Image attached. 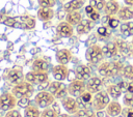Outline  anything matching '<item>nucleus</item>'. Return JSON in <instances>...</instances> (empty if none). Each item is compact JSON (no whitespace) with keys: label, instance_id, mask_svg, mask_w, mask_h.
<instances>
[{"label":"nucleus","instance_id":"1","mask_svg":"<svg viewBox=\"0 0 133 117\" xmlns=\"http://www.w3.org/2000/svg\"><path fill=\"white\" fill-rule=\"evenodd\" d=\"M123 64L118 61H106L99 65L98 71L104 78H111L118 75L123 70Z\"/></svg>","mask_w":133,"mask_h":117},{"label":"nucleus","instance_id":"2","mask_svg":"<svg viewBox=\"0 0 133 117\" xmlns=\"http://www.w3.org/2000/svg\"><path fill=\"white\" fill-rule=\"evenodd\" d=\"M11 92L18 99L22 98V97H30L34 92V85H32L29 82H27L26 80H24L23 82H21L17 85H14Z\"/></svg>","mask_w":133,"mask_h":117},{"label":"nucleus","instance_id":"3","mask_svg":"<svg viewBox=\"0 0 133 117\" xmlns=\"http://www.w3.org/2000/svg\"><path fill=\"white\" fill-rule=\"evenodd\" d=\"M103 58H104V54L102 51V47L94 43L87 48L85 52V59L87 60V62L91 64H98L103 60Z\"/></svg>","mask_w":133,"mask_h":117},{"label":"nucleus","instance_id":"4","mask_svg":"<svg viewBox=\"0 0 133 117\" xmlns=\"http://www.w3.org/2000/svg\"><path fill=\"white\" fill-rule=\"evenodd\" d=\"M92 107L97 111L105 110L108 104L110 103V96L106 90H100L99 92L95 93L92 96Z\"/></svg>","mask_w":133,"mask_h":117},{"label":"nucleus","instance_id":"5","mask_svg":"<svg viewBox=\"0 0 133 117\" xmlns=\"http://www.w3.org/2000/svg\"><path fill=\"white\" fill-rule=\"evenodd\" d=\"M56 98L54 97V95L49 92V91H39L35 96H34V101L35 105L41 108V109H45L47 107H50L52 104H54V100Z\"/></svg>","mask_w":133,"mask_h":117},{"label":"nucleus","instance_id":"6","mask_svg":"<svg viewBox=\"0 0 133 117\" xmlns=\"http://www.w3.org/2000/svg\"><path fill=\"white\" fill-rule=\"evenodd\" d=\"M18 98L12 94V92H4L0 95V111L7 112L15 109L17 106Z\"/></svg>","mask_w":133,"mask_h":117},{"label":"nucleus","instance_id":"7","mask_svg":"<svg viewBox=\"0 0 133 117\" xmlns=\"http://www.w3.org/2000/svg\"><path fill=\"white\" fill-rule=\"evenodd\" d=\"M48 91L51 92L55 98H63L64 96H66V94H69L68 92V86H65L61 81H53L49 84L48 86Z\"/></svg>","mask_w":133,"mask_h":117},{"label":"nucleus","instance_id":"8","mask_svg":"<svg viewBox=\"0 0 133 117\" xmlns=\"http://www.w3.org/2000/svg\"><path fill=\"white\" fill-rule=\"evenodd\" d=\"M86 90V83L83 80L75 78L68 85V92L73 97H79Z\"/></svg>","mask_w":133,"mask_h":117},{"label":"nucleus","instance_id":"9","mask_svg":"<svg viewBox=\"0 0 133 117\" xmlns=\"http://www.w3.org/2000/svg\"><path fill=\"white\" fill-rule=\"evenodd\" d=\"M15 19H16V24L14 28L31 30L35 27V24H36L35 19L30 16H19V17H15Z\"/></svg>","mask_w":133,"mask_h":117},{"label":"nucleus","instance_id":"10","mask_svg":"<svg viewBox=\"0 0 133 117\" xmlns=\"http://www.w3.org/2000/svg\"><path fill=\"white\" fill-rule=\"evenodd\" d=\"M25 80L32 85H38L41 83L49 81V77H48V72H39V71L31 70L25 75Z\"/></svg>","mask_w":133,"mask_h":117},{"label":"nucleus","instance_id":"11","mask_svg":"<svg viewBox=\"0 0 133 117\" xmlns=\"http://www.w3.org/2000/svg\"><path fill=\"white\" fill-rule=\"evenodd\" d=\"M61 105L63 107V109L69 113V114H73L75 115L78 111H79V104L78 101L73 97V96H64L63 98H61Z\"/></svg>","mask_w":133,"mask_h":117},{"label":"nucleus","instance_id":"12","mask_svg":"<svg viewBox=\"0 0 133 117\" xmlns=\"http://www.w3.org/2000/svg\"><path fill=\"white\" fill-rule=\"evenodd\" d=\"M6 79L11 85H17V84H19L25 80V75L23 74L21 68L16 67V68H11L8 70Z\"/></svg>","mask_w":133,"mask_h":117},{"label":"nucleus","instance_id":"13","mask_svg":"<svg viewBox=\"0 0 133 117\" xmlns=\"http://www.w3.org/2000/svg\"><path fill=\"white\" fill-rule=\"evenodd\" d=\"M69 74H70V70L64 64H58L52 68V76L54 80H57V81H61V82L64 81L68 78Z\"/></svg>","mask_w":133,"mask_h":117},{"label":"nucleus","instance_id":"14","mask_svg":"<svg viewBox=\"0 0 133 117\" xmlns=\"http://www.w3.org/2000/svg\"><path fill=\"white\" fill-rule=\"evenodd\" d=\"M56 32H57V34H58L59 36L68 38V37H71V36L73 35V33H74V28H73V26H72L71 24H69L66 21H65V22L62 21V22H60V23L57 25V27H56Z\"/></svg>","mask_w":133,"mask_h":117},{"label":"nucleus","instance_id":"15","mask_svg":"<svg viewBox=\"0 0 133 117\" xmlns=\"http://www.w3.org/2000/svg\"><path fill=\"white\" fill-rule=\"evenodd\" d=\"M95 21L90 20V19H82L81 22L76 26V31L79 35L82 34H87L88 32H90V30L95 27Z\"/></svg>","mask_w":133,"mask_h":117},{"label":"nucleus","instance_id":"16","mask_svg":"<svg viewBox=\"0 0 133 117\" xmlns=\"http://www.w3.org/2000/svg\"><path fill=\"white\" fill-rule=\"evenodd\" d=\"M102 84L103 82L99 77H90L86 82V90L91 94H95L101 90Z\"/></svg>","mask_w":133,"mask_h":117},{"label":"nucleus","instance_id":"17","mask_svg":"<svg viewBox=\"0 0 133 117\" xmlns=\"http://www.w3.org/2000/svg\"><path fill=\"white\" fill-rule=\"evenodd\" d=\"M75 76H76L77 79H80V80H83V81H87L91 77V70L87 65L80 64V65H78L76 67Z\"/></svg>","mask_w":133,"mask_h":117},{"label":"nucleus","instance_id":"18","mask_svg":"<svg viewBox=\"0 0 133 117\" xmlns=\"http://www.w3.org/2000/svg\"><path fill=\"white\" fill-rule=\"evenodd\" d=\"M56 61L59 63V64H64L66 65L71 60H72V53L70 50L68 49H61L59 51H57L56 53Z\"/></svg>","mask_w":133,"mask_h":117},{"label":"nucleus","instance_id":"19","mask_svg":"<svg viewBox=\"0 0 133 117\" xmlns=\"http://www.w3.org/2000/svg\"><path fill=\"white\" fill-rule=\"evenodd\" d=\"M105 111L107 112V114L110 116V117H117L118 115L122 114V111H123V107L121 106L119 103L117 101H110L108 104V106L106 107Z\"/></svg>","mask_w":133,"mask_h":117},{"label":"nucleus","instance_id":"20","mask_svg":"<svg viewBox=\"0 0 133 117\" xmlns=\"http://www.w3.org/2000/svg\"><path fill=\"white\" fill-rule=\"evenodd\" d=\"M54 18V10L52 7H41L37 10V19L43 22H48Z\"/></svg>","mask_w":133,"mask_h":117},{"label":"nucleus","instance_id":"21","mask_svg":"<svg viewBox=\"0 0 133 117\" xmlns=\"http://www.w3.org/2000/svg\"><path fill=\"white\" fill-rule=\"evenodd\" d=\"M117 17L121 21H130L133 19V6H124L121 7L118 12H117Z\"/></svg>","mask_w":133,"mask_h":117},{"label":"nucleus","instance_id":"22","mask_svg":"<svg viewBox=\"0 0 133 117\" xmlns=\"http://www.w3.org/2000/svg\"><path fill=\"white\" fill-rule=\"evenodd\" d=\"M83 5H84V0H71V1L64 3L63 9L65 12L76 11V10H79Z\"/></svg>","mask_w":133,"mask_h":117},{"label":"nucleus","instance_id":"23","mask_svg":"<svg viewBox=\"0 0 133 117\" xmlns=\"http://www.w3.org/2000/svg\"><path fill=\"white\" fill-rule=\"evenodd\" d=\"M119 4L116 0L114 1H107L106 4H105V7H104V11L107 16H114L118 12L119 10Z\"/></svg>","mask_w":133,"mask_h":117},{"label":"nucleus","instance_id":"24","mask_svg":"<svg viewBox=\"0 0 133 117\" xmlns=\"http://www.w3.org/2000/svg\"><path fill=\"white\" fill-rule=\"evenodd\" d=\"M82 20V14L80 13V11L76 10V11H71V12H66L65 16V21L71 24L72 26H77Z\"/></svg>","mask_w":133,"mask_h":117},{"label":"nucleus","instance_id":"25","mask_svg":"<svg viewBox=\"0 0 133 117\" xmlns=\"http://www.w3.org/2000/svg\"><path fill=\"white\" fill-rule=\"evenodd\" d=\"M32 70L34 71H39V72H47L48 71V63L46 62V60L42 59V58H37L32 62L31 65Z\"/></svg>","mask_w":133,"mask_h":117},{"label":"nucleus","instance_id":"26","mask_svg":"<svg viewBox=\"0 0 133 117\" xmlns=\"http://www.w3.org/2000/svg\"><path fill=\"white\" fill-rule=\"evenodd\" d=\"M102 51H103V54L105 57L110 58V57L115 56L118 50H117L116 43L111 41V42H108L107 45H105L104 47H102Z\"/></svg>","mask_w":133,"mask_h":117},{"label":"nucleus","instance_id":"27","mask_svg":"<svg viewBox=\"0 0 133 117\" xmlns=\"http://www.w3.org/2000/svg\"><path fill=\"white\" fill-rule=\"evenodd\" d=\"M23 117H41V111L39 108L35 105L29 104L25 109H24V114Z\"/></svg>","mask_w":133,"mask_h":117},{"label":"nucleus","instance_id":"28","mask_svg":"<svg viewBox=\"0 0 133 117\" xmlns=\"http://www.w3.org/2000/svg\"><path fill=\"white\" fill-rule=\"evenodd\" d=\"M106 91L108 92L109 96L112 97V98H119L121 95L123 94V91L121 89V87L117 85V84H110L107 86L106 88Z\"/></svg>","mask_w":133,"mask_h":117},{"label":"nucleus","instance_id":"29","mask_svg":"<svg viewBox=\"0 0 133 117\" xmlns=\"http://www.w3.org/2000/svg\"><path fill=\"white\" fill-rule=\"evenodd\" d=\"M121 32L125 36H132L133 35V22L125 21V23L121 24Z\"/></svg>","mask_w":133,"mask_h":117},{"label":"nucleus","instance_id":"30","mask_svg":"<svg viewBox=\"0 0 133 117\" xmlns=\"http://www.w3.org/2000/svg\"><path fill=\"white\" fill-rule=\"evenodd\" d=\"M115 43H116L117 50H118V52L121 54H123L125 56H127V55L130 54V47H129V45H128L127 41H125L123 39H117L115 41Z\"/></svg>","mask_w":133,"mask_h":117},{"label":"nucleus","instance_id":"31","mask_svg":"<svg viewBox=\"0 0 133 117\" xmlns=\"http://www.w3.org/2000/svg\"><path fill=\"white\" fill-rule=\"evenodd\" d=\"M122 75L128 82H133V65H126L123 67Z\"/></svg>","mask_w":133,"mask_h":117},{"label":"nucleus","instance_id":"32","mask_svg":"<svg viewBox=\"0 0 133 117\" xmlns=\"http://www.w3.org/2000/svg\"><path fill=\"white\" fill-rule=\"evenodd\" d=\"M57 116H58V112L54 108L47 107L43 109V111L41 112V117H57Z\"/></svg>","mask_w":133,"mask_h":117},{"label":"nucleus","instance_id":"33","mask_svg":"<svg viewBox=\"0 0 133 117\" xmlns=\"http://www.w3.org/2000/svg\"><path fill=\"white\" fill-rule=\"evenodd\" d=\"M105 4H106L105 0H89V5H91L98 11L104 10Z\"/></svg>","mask_w":133,"mask_h":117},{"label":"nucleus","instance_id":"34","mask_svg":"<svg viewBox=\"0 0 133 117\" xmlns=\"http://www.w3.org/2000/svg\"><path fill=\"white\" fill-rule=\"evenodd\" d=\"M75 116L76 117H96L97 114H95L90 110H87L85 108H82V109H79V111L75 114Z\"/></svg>","mask_w":133,"mask_h":117},{"label":"nucleus","instance_id":"35","mask_svg":"<svg viewBox=\"0 0 133 117\" xmlns=\"http://www.w3.org/2000/svg\"><path fill=\"white\" fill-rule=\"evenodd\" d=\"M123 104L126 107L133 108V93L131 92H125L123 96Z\"/></svg>","mask_w":133,"mask_h":117},{"label":"nucleus","instance_id":"36","mask_svg":"<svg viewBox=\"0 0 133 117\" xmlns=\"http://www.w3.org/2000/svg\"><path fill=\"white\" fill-rule=\"evenodd\" d=\"M79 97H80V99H81L84 104H88V103H90V101L92 100V94H91L90 92H88L87 90H85Z\"/></svg>","mask_w":133,"mask_h":117},{"label":"nucleus","instance_id":"37","mask_svg":"<svg viewBox=\"0 0 133 117\" xmlns=\"http://www.w3.org/2000/svg\"><path fill=\"white\" fill-rule=\"evenodd\" d=\"M38 5L41 7H53L55 5V0H38Z\"/></svg>","mask_w":133,"mask_h":117},{"label":"nucleus","instance_id":"38","mask_svg":"<svg viewBox=\"0 0 133 117\" xmlns=\"http://www.w3.org/2000/svg\"><path fill=\"white\" fill-rule=\"evenodd\" d=\"M107 23H108V26H109L110 28L114 29V28H116V27L119 25V19H115V18H113V17H109Z\"/></svg>","mask_w":133,"mask_h":117},{"label":"nucleus","instance_id":"39","mask_svg":"<svg viewBox=\"0 0 133 117\" xmlns=\"http://www.w3.org/2000/svg\"><path fill=\"white\" fill-rule=\"evenodd\" d=\"M29 97H22V98H19L18 103H17V106H19L20 108H26L28 105H29Z\"/></svg>","mask_w":133,"mask_h":117},{"label":"nucleus","instance_id":"40","mask_svg":"<svg viewBox=\"0 0 133 117\" xmlns=\"http://www.w3.org/2000/svg\"><path fill=\"white\" fill-rule=\"evenodd\" d=\"M4 117H23V116H22V114L20 113V111L12 109V110L7 111Z\"/></svg>","mask_w":133,"mask_h":117},{"label":"nucleus","instance_id":"41","mask_svg":"<svg viewBox=\"0 0 133 117\" xmlns=\"http://www.w3.org/2000/svg\"><path fill=\"white\" fill-rule=\"evenodd\" d=\"M97 33H98L100 36H102V37H106V36L109 35L108 29H107L105 26H101V27H99L98 30H97Z\"/></svg>","mask_w":133,"mask_h":117},{"label":"nucleus","instance_id":"42","mask_svg":"<svg viewBox=\"0 0 133 117\" xmlns=\"http://www.w3.org/2000/svg\"><path fill=\"white\" fill-rule=\"evenodd\" d=\"M122 113L124 117H133V108L126 107L125 109H123Z\"/></svg>","mask_w":133,"mask_h":117},{"label":"nucleus","instance_id":"43","mask_svg":"<svg viewBox=\"0 0 133 117\" xmlns=\"http://www.w3.org/2000/svg\"><path fill=\"white\" fill-rule=\"evenodd\" d=\"M4 24H5L6 26H8V27H14L15 24H16V19H15V17H7V18L5 19V21H4Z\"/></svg>","mask_w":133,"mask_h":117},{"label":"nucleus","instance_id":"44","mask_svg":"<svg viewBox=\"0 0 133 117\" xmlns=\"http://www.w3.org/2000/svg\"><path fill=\"white\" fill-rule=\"evenodd\" d=\"M89 16V19L90 20H92V21H98L99 19H100V13H99V11L98 10H94L90 14H88Z\"/></svg>","mask_w":133,"mask_h":117},{"label":"nucleus","instance_id":"45","mask_svg":"<svg viewBox=\"0 0 133 117\" xmlns=\"http://www.w3.org/2000/svg\"><path fill=\"white\" fill-rule=\"evenodd\" d=\"M128 84H129V82H127V81H121V82H118V83H117V85L121 87V89H122V91H123V92H127Z\"/></svg>","mask_w":133,"mask_h":117},{"label":"nucleus","instance_id":"46","mask_svg":"<svg viewBox=\"0 0 133 117\" xmlns=\"http://www.w3.org/2000/svg\"><path fill=\"white\" fill-rule=\"evenodd\" d=\"M49 81H47V82H44V83H41V84H38L37 85V88H38V90H41V91H43L45 88H48V86H49Z\"/></svg>","mask_w":133,"mask_h":117},{"label":"nucleus","instance_id":"47","mask_svg":"<svg viewBox=\"0 0 133 117\" xmlns=\"http://www.w3.org/2000/svg\"><path fill=\"white\" fill-rule=\"evenodd\" d=\"M97 117H110L108 114H107V112L106 111H104V110H101V111H97Z\"/></svg>","mask_w":133,"mask_h":117},{"label":"nucleus","instance_id":"48","mask_svg":"<svg viewBox=\"0 0 133 117\" xmlns=\"http://www.w3.org/2000/svg\"><path fill=\"white\" fill-rule=\"evenodd\" d=\"M94 10H95V8H94L91 5H87V6H85V12H86L87 14H90Z\"/></svg>","mask_w":133,"mask_h":117},{"label":"nucleus","instance_id":"49","mask_svg":"<svg viewBox=\"0 0 133 117\" xmlns=\"http://www.w3.org/2000/svg\"><path fill=\"white\" fill-rule=\"evenodd\" d=\"M127 92H131V93H133V82H129L128 87H127Z\"/></svg>","mask_w":133,"mask_h":117},{"label":"nucleus","instance_id":"50","mask_svg":"<svg viewBox=\"0 0 133 117\" xmlns=\"http://www.w3.org/2000/svg\"><path fill=\"white\" fill-rule=\"evenodd\" d=\"M64 9H62V10H59L58 11V19L59 20H61V19H63L64 18Z\"/></svg>","mask_w":133,"mask_h":117},{"label":"nucleus","instance_id":"51","mask_svg":"<svg viewBox=\"0 0 133 117\" xmlns=\"http://www.w3.org/2000/svg\"><path fill=\"white\" fill-rule=\"evenodd\" d=\"M124 2L128 6H133V0H124Z\"/></svg>","mask_w":133,"mask_h":117},{"label":"nucleus","instance_id":"52","mask_svg":"<svg viewBox=\"0 0 133 117\" xmlns=\"http://www.w3.org/2000/svg\"><path fill=\"white\" fill-rule=\"evenodd\" d=\"M57 117H72V116L69 115V114H65V113H58Z\"/></svg>","mask_w":133,"mask_h":117},{"label":"nucleus","instance_id":"53","mask_svg":"<svg viewBox=\"0 0 133 117\" xmlns=\"http://www.w3.org/2000/svg\"><path fill=\"white\" fill-rule=\"evenodd\" d=\"M108 1H114V0H108Z\"/></svg>","mask_w":133,"mask_h":117},{"label":"nucleus","instance_id":"54","mask_svg":"<svg viewBox=\"0 0 133 117\" xmlns=\"http://www.w3.org/2000/svg\"><path fill=\"white\" fill-rule=\"evenodd\" d=\"M132 45H133V39H132Z\"/></svg>","mask_w":133,"mask_h":117},{"label":"nucleus","instance_id":"55","mask_svg":"<svg viewBox=\"0 0 133 117\" xmlns=\"http://www.w3.org/2000/svg\"><path fill=\"white\" fill-rule=\"evenodd\" d=\"M0 117H1V116H0Z\"/></svg>","mask_w":133,"mask_h":117}]
</instances>
